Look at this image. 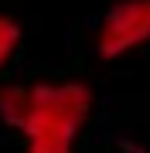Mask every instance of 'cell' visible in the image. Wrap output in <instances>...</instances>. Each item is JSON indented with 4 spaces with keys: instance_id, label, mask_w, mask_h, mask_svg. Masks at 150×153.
I'll return each mask as SVG.
<instances>
[{
    "instance_id": "7a4b0ae2",
    "label": "cell",
    "mask_w": 150,
    "mask_h": 153,
    "mask_svg": "<svg viewBox=\"0 0 150 153\" xmlns=\"http://www.w3.org/2000/svg\"><path fill=\"white\" fill-rule=\"evenodd\" d=\"M150 41V0H119L99 24V58L113 61Z\"/></svg>"
},
{
    "instance_id": "6da1fadb",
    "label": "cell",
    "mask_w": 150,
    "mask_h": 153,
    "mask_svg": "<svg viewBox=\"0 0 150 153\" xmlns=\"http://www.w3.org/2000/svg\"><path fill=\"white\" fill-rule=\"evenodd\" d=\"M92 109V92L78 82L10 85L0 92V116L28 140V153H72L78 126Z\"/></svg>"
},
{
    "instance_id": "3957f363",
    "label": "cell",
    "mask_w": 150,
    "mask_h": 153,
    "mask_svg": "<svg viewBox=\"0 0 150 153\" xmlns=\"http://www.w3.org/2000/svg\"><path fill=\"white\" fill-rule=\"evenodd\" d=\"M17 44H21V27H17L10 17H4V14H0V68H4L7 61L14 58Z\"/></svg>"
}]
</instances>
